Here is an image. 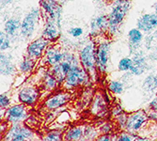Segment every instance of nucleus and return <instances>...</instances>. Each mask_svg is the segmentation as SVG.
<instances>
[{"label": "nucleus", "mask_w": 157, "mask_h": 141, "mask_svg": "<svg viewBox=\"0 0 157 141\" xmlns=\"http://www.w3.org/2000/svg\"><path fill=\"white\" fill-rule=\"evenodd\" d=\"M40 14L41 11L38 8L31 9L25 14L21 24L20 36L22 38H24L25 40H28L33 36L37 28V25L39 24Z\"/></svg>", "instance_id": "obj_5"}, {"label": "nucleus", "mask_w": 157, "mask_h": 141, "mask_svg": "<svg viewBox=\"0 0 157 141\" xmlns=\"http://www.w3.org/2000/svg\"><path fill=\"white\" fill-rule=\"evenodd\" d=\"M58 1H59V0H58Z\"/></svg>", "instance_id": "obj_42"}, {"label": "nucleus", "mask_w": 157, "mask_h": 141, "mask_svg": "<svg viewBox=\"0 0 157 141\" xmlns=\"http://www.w3.org/2000/svg\"><path fill=\"white\" fill-rule=\"evenodd\" d=\"M105 2H109V3H112V2L114 1V0H105Z\"/></svg>", "instance_id": "obj_40"}, {"label": "nucleus", "mask_w": 157, "mask_h": 141, "mask_svg": "<svg viewBox=\"0 0 157 141\" xmlns=\"http://www.w3.org/2000/svg\"><path fill=\"white\" fill-rule=\"evenodd\" d=\"M69 34L75 39H78L84 34V29L80 26H73L69 29Z\"/></svg>", "instance_id": "obj_31"}, {"label": "nucleus", "mask_w": 157, "mask_h": 141, "mask_svg": "<svg viewBox=\"0 0 157 141\" xmlns=\"http://www.w3.org/2000/svg\"><path fill=\"white\" fill-rule=\"evenodd\" d=\"M136 27L143 33L151 34L157 29V13H146L136 21Z\"/></svg>", "instance_id": "obj_17"}, {"label": "nucleus", "mask_w": 157, "mask_h": 141, "mask_svg": "<svg viewBox=\"0 0 157 141\" xmlns=\"http://www.w3.org/2000/svg\"><path fill=\"white\" fill-rule=\"evenodd\" d=\"M149 106H150L151 110H153V111H156L157 112V94H156V96L151 100V102L150 103Z\"/></svg>", "instance_id": "obj_36"}, {"label": "nucleus", "mask_w": 157, "mask_h": 141, "mask_svg": "<svg viewBox=\"0 0 157 141\" xmlns=\"http://www.w3.org/2000/svg\"><path fill=\"white\" fill-rule=\"evenodd\" d=\"M153 35H154V36H155V37L157 38V29H156V30L154 31V33H153Z\"/></svg>", "instance_id": "obj_41"}, {"label": "nucleus", "mask_w": 157, "mask_h": 141, "mask_svg": "<svg viewBox=\"0 0 157 141\" xmlns=\"http://www.w3.org/2000/svg\"><path fill=\"white\" fill-rule=\"evenodd\" d=\"M96 41V66L99 74H105L108 69L111 52V41L108 36L94 38Z\"/></svg>", "instance_id": "obj_4"}, {"label": "nucleus", "mask_w": 157, "mask_h": 141, "mask_svg": "<svg viewBox=\"0 0 157 141\" xmlns=\"http://www.w3.org/2000/svg\"><path fill=\"white\" fill-rule=\"evenodd\" d=\"M63 134L59 130H54L46 133L44 136V141H62Z\"/></svg>", "instance_id": "obj_30"}, {"label": "nucleus", "mask_w": 157, "mask_h": 141, "mask_svg": "<svg viewBox=\"0 0 157 141\" xmlns=\"http://www.w3.org/2000/svg\"><path fill=\"white\" fill-rule=\"evenodd\" d=\"M134 141H149L147 138H144V137H141V136H136L135 137V140Z\"/></svg>", "instance_id": "obj_38"}, {"label": "nucleus", "mask_w": 157, "mask_h": 141, "mask_svg": "<svg viewBox=\"0 0 157 141\" xmlns=\"http://www.w3.org/2000/svg\"><path fill=\"white\" fill-rule=\"evenodd\" d=\"M36 62L37 61L35 59L29 58L27 55H25L23 59L19 62V65L17 67L18 72L24 75L30 74L36 68Z\"/></svg>", "instance_id": "obj_23"}, {"label": "nucleus", "mask_w": 157, "mask_h": 141, "mask_svg": "<svg viewBox=\"0 0 157 141\" xmlns=\"http://www.w3.org/2000/svg\"><path fill=\"white\" fill-rule=\"evenodd\" d=\"M100 130H101V132L103 133V134H109V132L112 130V126H111V124L109 123V122H106V123H105L104 125H102L101 127H100Z\"/></svg>", "instance_id": "obj_35"}, {"label": "nucleus", "mask_w": 157, "mask_h": 141, "mask_svg": "<svg viewBox=\"0 0 157 141\" xmlns=\"http://www.w3.org/2000/svg\"><path fill=\"white\" fill-rule=\"evenodd\" d=\"M78 59L80 65L85 69L94 82L99 75L96 66V41L93 38L88 40L78 50Z\"/></svg>", "instance_id": "obj_1"}, {"label": "nucleus", "mask_w": 157, "mask_h": 141, "mask_svg": "<svg viewBox=\"0 0 157 141\" xmlns=\"http://www.w3.org/2000/svg\"><path fill=\"white\" fill-rule=\"evenodd\" d=\"M108 30V15L100 14L95 17L90 25V38H97L103 35H107Z\"/></svg>", "instance_id": "obj_15"}, {"label": "nucleus", "mask_w": 157, "mask_h": 141, "mask_svg": "<svg viewBox=\"0 0 157 141\" xmlns=\"http://www.w3.org/2000/svg\"><path fill=\"white\" fill-rule=\"evenodd\" d=\"M153 10H154V12L155 13H157V2L156 3H154V5H153Z\"/></svg>", "instance_id": "obj_39"}, {"label": "nucleus", "mask_w": 157, "mask_h": 141, "mask_svg": "<svg viewBox=\"0 0 157 141\" xmlns=\"http://www.w3.org/2000/svg\"><path fill=\"white\" fill-rule=\"evenodd\" d=\"M148 120L149 117L145 111L138 110L136 112H134L131 115L128 116L125 125V130L127 131V133L131 135H136V133L141 129V127L143 126V124Z\"/></svg>", "instance_id": "obj_13"}, {"label": "nucleus", "mask_w": 157, "mask_h": 141, "mask_svg": "<svg viewBox=\"0 0 157 141\" xmlns=\"http://www.w3.org/2000/svg\"><path fill=\"white\" fill-rule=\"evenodd\" d=\"M41 15L44 18H51L61 25L62 7L58 0H40Z\"/></svg>", "instance_id": "obj_9"}, {"label": "nucleus", "mask_w": 157, "mask_h": 141, "mask_svg": "<svg viewBox=\"0 0 157 141\" xmlns=\"http://www.w3.org/2000/svg\"><path fill=\"white\" fill-rule=\"evenodd\" d=\"M11 47V38L2 30L0 32V50L1 52H6Z\"/></svg>", "instance_id": "obj_27"}, {"label": "nucleus", "mask_w": 157, "mask_h": 141, "mask_svg": "<svg viewBox=\"0 0 157 141\" xmlns=\"http://www.w3.org/2000/svg\"><path fill=\"white\" fill-rule=\"evenodd\" d=\"M90 82H92L91 78L85 69L80 64H75L66 75L61 88L62 90L71 91L81 86H88Z\"/></svg>", "instance_id": "obj_3"}, {"label": "nucleus", "mask_w": 157, "mask_h": 141, "mask_svg": "<svg viewBox=\"0 0 157 141\" xmlns=\"http://www.w3.org/2000/svg\"><path fill=\"white\" fill-rule=\"evenodd\" d=\"M22 21L18 17H10L4 23V31L11 38L15 39L20 35Z\"/></svg>", "instance_id": "obj_22"}, {"label": "nucleus", "mask_w": 157, "mask_h": 141, "mask_svg": "<svg viewBox=\"0 0 157 141\" xmlns=\"http://www.w3.org/2000/svg\"><path fill=\"white\" fill-rule=\"evenodd\" d=\"M34 133L22 122L13 123L4 135L3 141H33Z\"/></svg>", "instance_id": "obj_6"}, {"label": "nucleus", "mask_w": 157, "mask_h": 141, "mask_svg": "<svg viewBox=\"0 0 157 141\" xmlns=\"http://www.w3.org/2000/svg\"><path fill=\"white\" fill-rule=\"evenodd\" d=\"M40 96V89L34 84L27 83L19 90L18 100L21 104H24L27 106H33L38 103Z\"/></svg>", "instance_id": "obj_10"}, {"label": "nucleus", "mask_w": 157, "mask_h": 141, "mask_svg": "<svg viewBox=\"0 0 157 141\" xmlns=\"http://www.w3.org/2000/svg\"><path fill=\"white\" fill-rule=\"evenodd\" d=\"M98 135L99 132L97 131V128H95L94 126L87 125L84 129L82 141H93L98 137Z\"/></svg>", "instance_id": "obj_26"}, {"label": "nucleus", "mask_w": 157, "mask_h": 141, "mask_svg": "<svg viewBox=\"0 0 157 141\" xmlns=\"http://www.w3.org/2000/svg\"><path fill=\"white\" fill-rule=\"evenodd\" d=\"M44 25L41 31V36L48 40L51 44H54L60 37L61 25L51 18H44Z\"/></svg>", "instance_id": "obj_16"}, {"label": "nucleus", "mask_w": 157, "mask_h": 141, "mask_svg": "<svg viewBox=\"0 0 157 141\" xmlns=\"http://www.w3.org/2000/svg\"><path fill=\"white\" fill-rule=\"evenodd\" d=\"M10 106V98L6 94V93H2L0 95V107L1 109H5V108H9Z\"/></svg>", "instance_id": "obj_32"}, {"label": "nucleus", "mask_w": 157, "mask_h": 141, "mask_svg": "<svg viewBox=\"0 0 157 141\" xmlns=\"http://www.w3.org/2000/svg\"><path fill=\"white\" fill-rule=\"evenodd\" d=\"M136 135H131L129 133H122L118 137L114 138V141H134Z\"/></svg>", "instance_id": "obj_33"}, {"label": "nucleus", "mask_w": 157, "mask_h": 141, "mask_svg": "<svg viewBox=\"0 0 157 141\" xmlns=\"http://www.w3.org/2000/svg\"><path fill=\"white\" fill-rule=\"evenodd\" d=\"M93 141H114V137L110 134H103L102 135L98 136Z\"/></svg>", "instance_id": "obj_34"}, {"label": "nucleus", "mask_w": 157, "mask_h": 141, "mask_svg": "<svg viewBox=\"0 0 157 141\" xmlns=\"http://www.w3.org/2000/svg\"><path fill=\"white\" fill-rule=\"evenodd\" d=\"M67 54H68V51L60 47L59 44H51L46 49L44 58L41 59L45 66L50 68L56 64H59L63 60H65Z\"/></svg>", "instance_id": "obj_8"}, {"label": "nucleus", "mask_w": 157, "mask_h": 141, "mask_svg": "<svg viewBox=\"0 0 157 141\" xmlns=\"http://www.w3.org/2000/svg\"><path fill=\"white\" fill-rule=\"evenodd\" d=\"M133 66V59L130 56H126L122 58L118 64V69L121 72H130V70Z\"/></svg>", "instance_id": "obj_29"}, {"label": "nucleus", "mask_w": 157, "mask_h": 141, "mask_svg": "<svg viewBox=\"0 0 157 141\" xmlns=\"http://www.w3.org/2000/svg\"><path fill=\"white\" fill-rule=\"evenodd\" d=\"M142 90L147 93H153L157 90V73L150 74L143 81Z\"/></svg>", "instance_id": "obj_24"}, {"label": "nucleus", "mask_w": 157, "mask_h": 141, "mask_svg": "<svg viewBox=\"0 0 157 141\" xmlns=\"http://www.w3.org/2000/svg\"><path fill=\"white\" fill-rule=\"evenodd\" d=\"M108 90H109V91L111 93L119 95V94L123 92V90H124V85L121 81L113 80V81H110L108 83Z\"/></svg>", "instance_id": "obj_28"}, {"label": "nucleus", "mask_w": 157, "mask_h": 141, "mask_svg": "<svg viewBox=\"0 0 157 141\" xmlns=\"http://www.w3.org/2000/svg\"><path fill=\"white\" fill-rule=\"evenodd\" d=\"M84 134V129L80 126L73 127L68 129L63 135V139L65 141H79L82 140Z\"/></svg>", "instance_id": "obj_25"}, {"label": "nucleus", "mask_w": 157, "mask_h": 141, "mask_svg": "<svg viewBox=\"0 0 157 141\" xmlns=\"http://www.w3.org/2000/svg\"><path fill=\"white\" fill-rule=\"evenodd\" d=\"M27 105L18 104L10 106L5 111V120L11 124L19 123L27 119Z\"/></svg>", "instance_id": "obj_14"}, {"label": "nucleus", "mask_w": 157, "mask_h": 141, "mask_svg": "<svg viewBox=\"0 0 157 141\" xmlns=\"http://www.w3.org/2000/svg\"><path fill=\"white\" fill-rule=\"evenodd\" d=\"M40 82L42 90L47 92H53L59 87L58 81L51 74L49 68H44L42 75L40 76Z\"/></svg>", "instance_id": "obj_20"}, {"label": "nucleus", "mask_w": 157, "mask_h": 141, "mask_svg": "<svg viewBox=\"0 0 157 141\" xmlns=\"http://www.w3.org/2000/svg\"><path fill=\"white\" fill-rule=\"evenodd\" d=\"M50 44H51V42L48 40L40 36L33 40L30 44L27 45L25 55L29 56V58L38 61L39 59L44 58V53Z\"/></svg>", "instance_id": "obj_11"}, {"label": "nucleus", "mask_w": 157, "mask_h": 141, "mask_svg": "<svg viewBox=\"0 0 157 141\" xmlns=\"http://www.w3.org/2000/svg\"><path fill=\"white\" fill-rule=\"evenodd\" d=\"M0 73L2 76H10L16 73V66L12 60V55L2 52L0 55Z\"/></svg>", "instance_id": "obj_19"}, {"label": "nucleus", "mask_w": 157, "mask_h": 141, "mask_svg": "<svg viewBox=\"0 0 157 141\" xmlns=\"http://www.w3.org/2000/svg\"><path fill=\"white\" fill-rule=\"evenodd\" d=\"M72 98V94L69 90H61L56 91L54 94L47 97V99L44 103V106L47 110H55L59 109L64 105H66Z\"/></svg>", "instance_id": "obj_12"}, {"label": "nucleus", "mask_w": 157, "mask_h": 141, "mask_svg": "<svg viewBox=\"0 0 157 141\" xmlns=\"http://www.w3.org/2000/svg\"><path fill=\"white\" fill-rule=\"evenodd\" d=\"M144 39L143 32L137 27L132 28L128 32V41H129V47H130V54L133 55L138 51L139 45Z\"/></svg>", "instance_id": "obj_21"}, {"label": "nucleus", "mask_w": 157, "mask_h": 141, "mask_svg": "<svg viewBox=\"0 0 157 141\" xmlns=\"http://www.w3.org/2000/svg\"><path fill=\"white\" fill-rule=\"evenodd\" d=\"M90 112L95 117L105 118L109 112V101L105 92L98 90L92 97Z\"/></svg>", "instance_id": "obj_7"}, {"label": "nucleus", "mask_w": 157, "mask_h": 141, "mask_svg": "<svg viewBox=\"0 0 157 141\" xmlns=\"http://www.w3.org/2000/svg\"><path fill=\"white\" fill-rule=\"evenodd\" d=\"M133 66L130 70V73L134 75L143 74L148 69V59L142 52H136L133 54Z\"/></svg>", "instance_id": "obj_18"}, {"label": "nucleus", "mask_w": 157, "mask_h": 141, "mask_svg": "<svg viewBox=\"0 0 157 141\" xmlns=\"http://www.w3.org/2000/svg\"><path fill=\"white\" fill-rule=\"evenodd\" d=\"M12 2H13V0H1V8H4L7 5H10Z\"/></svg>", "instance_id": "obj_37"}, {"label": "nucleus", "mask_w": 157, "mask_h": 141, "mask_svg": "<svg viewBox=\"0 0 157 141\" xmlns=\"http://www.w3.org/2000/svg\"><path fill=\"white\" fill-rule=\"evenodd\" d=\"M131 7V0H114L108 15L107 36L112 37L119 31Z\"/></svg>", "instance_id": "obj_2"}]
</instances>
